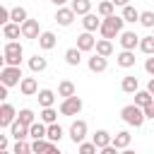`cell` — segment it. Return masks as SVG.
Returning a JSON list of instances; mask_svg holds the SVG:
<instances>
[{
    "mask_svg": "<svg viewBox=\"0 0 154 154\" xmlns=\"http://www.w3.org/2000/svg\"><path fill=\"white\" fill-rule=\"evenodd\" d=\"M46 154H63V152H60V147H58L55 142H51V144H48V149H46Z\"/></svg>",
    "mask_w": 154,
    "mask_h": 154,
    "instance_id": "cell-44",
    "label": "cell"
},
{
    "mask_svg": "<svg viewBox=\"0 0 154 154\" xmlns=\"http://www.w3.org/2000/svg\"><path fill=\"white\" fill-rule=\"evenodd\" d=\"M77 48H79L82 53L94 51V48H96V36H94L91 31H82V34L77 36Z\"/></svg>",
    "mask_w": 154,
    "mask_h": 154,
    "instance_id": "cell-11",
    "label": "cell"
},
{
    "mask_svg": "<svg viewBox=\"0 0 154 154\" xmlns=\"http://www.w3.org/2000/svg\"><path fill=\"white\" fill-rule=\"evenodd\" d=\"M91 142L99 147V149H103V147H108V144H113V135L108 132V130H96L94 135H91Z\"/></svg>",
    "mask_w": 154,
    "mask_h": 154,
    "instance_id": "cell-19",
    "label": "cell"
},
{
    "mask_svg": "<svg viewBox=\"0 0 154 154\" xmlns=\"http://www.w3.org/2000/svg\"><path fill=\"white\" fill-rule=\"evenodd\" d=\"M120 89H123L125 94H135V91L140 89V82H137V77H135V75H125V77L120 79Z\"/></svg>",
    "mask_w": 154,
    "mask_h": 154,
    "instance_id": "cell-25",
    "label": "cell"
},
{
    "mask_svg": "<svg viewBox=\"0 0 154 154\" xmlns=\"http://www.w3.org/2000/svg\"><path fill=\"white\" fill-rule=\"evenodd\" d=\"M96 14H99V17H111V14H116L113 0H101V2L96 5Z\"/></svg>",
    "mask_w": 154,
    "mask_h": 154,
    "instance_id": "cell-31",
    "label": "cell"
},
{
    "mask_svg": "<svg viewBox=\"0 0 154 154\" xmlns=\"http://www.w3.org/2000/svg\"><path fill=\"white\" fill-rule=\"evenodd\" d=\"M82 99L75 94V96H67V99H63L60 101V106H58V111H60V116H79V111H82Z\"/></svg>",
    "mask_w": 154,
    "mask_h": 154,
    "instance_id": "cell-5",
    "label": "cell"
},
{
    "mask_svg": "<svg viewBox=\"0 0 154 154\" xmlns=\"http://www.w3.org/2000/svg\"><path fill=\"white\" fill-rule=\"evenodd\" d=\"M140 51H142L144 55H154V36H152V34L140 38Z\"/></svg>",
    "mask_w": 154,
    "mask_h": 154,
    "instance_id": "cell-35",
    "label": "cell"
},
{
    "mask_svg": "<svg viewBox=\"0 0 154 154\" xmlns=\"http://www.w3.org/2000/svg\"><path fill=\"white\" fill-rule=\"evenodd\" d=\"M99 154H120V149H118L116 144H108V147H103V149H99Z\"/></svg>",
    "mask_w": 154,
    "mask_h": 154,
    "instance_id": "cell-42",
    "label": "cell"
},
{
    "mask_svg": "<svg viewBox=\"0 0 154 154\" xmlns=\"http://www.w3.org/2000/svg\"><path fill=\"white\" fill-rule=\"evenodd\" d=\"M53 19H55L60 26H70V24L77 19V12H75L70 5H65V7H58V10H55V17H53Z\"/></svg>",
    "mask_w": 154,
    "mask_h": 154,
    "instance_id": "cell-8",
    "label": "cell"
},
{
    "mask_svg": "<svg viewBox=\"0 0 154 154\" xmlns=\"http://www.w3.org/2000/svg\"><path fill=\"white\" fill-rule=\"evenodd\" d=\"M87 67L91 70V72H96V75H101V72H106L108 70V58H103V55H99V53H94L89 60H87Z\"/></svg>",
    "mask_w": 154,
    "mask_h": 154,
    "instance_id": "cell-12",
    "label": "cell"
},
{
    "mask_svg": "<svg viewBox=\"0 0 154 154\" xmlns=\"http://www.w3.org/2000/svg\"><path fill=\"white\" fill-rule=\"evenodd\" d=\"M22 36V24H14V22H7L2 26V38L5 41H17Z\"/></svg>",
    "mask_w": 154,
    "mask_h": 154,
    "instance_id": "cell-18",
    "label": "cell"
},
{
    "mask_svg": "<svg viewBox=\"0 0 154 154\" xmlns=\"http://www.w3.org/2000/svg\"><path fill=\"white\" fill-rule=\"evenodd\" d=\"M130 142H132V135H130L128 130H118V132L113 135V144H116L118 149H128Z\"/></svg>",
    "mask_w": 154,
    "mask_h": 154,
    "instance_id": "cell-27",
    "label": "cell"
},
{
    "mask_svg": "<svg viewBox=\"0 0 154 154\" xmlns=\"http://www.w3.org/2000/svg\"><path fill=\"white\" fill-rule=\"evenodd\" d=\"M24 48L19 41H5L2 46V65H22Z\"/></svg>",
    "mask_w": 154,
    "mask_h": 154,
    "instance_id": "cell-3",
    "label": "cell"
},
{
    "mask_svg": "<svg viewBox=\"0 0 154 154\" xmlns=\"http://www.w3.org/2000/svg\"><path fill=\"white\" fill-rule=\"evenodd\" d=\"M144 116H147V120H154V103L144 108Z\"/></svg>",
    "mask_w": 154,
    "mask_h": 154,
    "instance_id": "cell-45",
    "label": "cell"
},
{
    "mask_svg": "<svg viewBox=\"0 0 154 154\" xmlns=\"http://www.w3.org/2000/svg\"><path fill=\"white\" fill-rule=\"evenodd\" d=\"M77 154H99V147L91 140H84V142L77 144Z\"/></svg>",
    "mask_w": 154,
    "mask_h": 154,
    "instance_id": "cell-36",
    "label": "cell"
},
{
    "mask_svg": "<svg viewBox=\"0 0 154 154\" xmlns=\"http://www.w3.org/2000/svg\"><path fill=\"white\" fill-rule=\"evenodd\" d=\"M99 55H103V58H111L113 55V41L111 38H96V48H94Z\"/></svg>",
    "mask_w": 154,
    "mask_h": 154,
    "instance_id": "cell-24",
    "label": "cell"
},
{
    "mask_svg": "<svg viewBox=\"0 0 154 154\" xmlns=\"http://www.w3.org/2000/svg\"><path fill=\"white\" fill-rule=\"evenodd\" d=\"M46 135H48V125H46L43 120H36V123L29 125V137H31V140H43Z\"/></svg>",
    "mask_w": 154,
    "mask_h": 154,
    "instance_id": "cell-23",
    "label": "cell"
},
{
    "mask_svg": "<svg viewBox=\"0 0 154 154\" xmlns=\"http://www.w3.org/2000/svg\"><path fill=\"white\" fill-rule=\"evenodd\" d=\"M65 63H67L70 67H77V65L82 63V51H79L77 46L67 48V51H65Z\"/></svg>",
    "mask_w": 154,
    "mask_h": 154,
    "instance_id": "cell-28",
    "label": "cell"
},
{
    "mask_svg": "<svg viewBox=\"0 0 154 154\" xmlns=\"http://www.w3.org/2000/svg\"><path fill=\"white\" fill-rule=\"evenodd\" d=\"M120 154H137V152H132V149L128 147V149H120Z\"/></svg>",
    "mask_w": 154,
    "mask_h": 154,
    "instance_id": "cell-50",
    "label": "cell"
},
{
    "mask_svg": "<svg viewBox=\"0 0 154 154\" xmlns=\"http://www.w3.org/2000/svg\"><path fill=\"white\" fill-rule=\"evenodd\" d=\"M120 118H123V123L130 125V128H142L144 120H147L144 108H140L137 103H128V106H123V108H120Z\"/></svg>",
    "mask_w": 154,
    "mask_h": 154,
    "instance_id": "cell-2",
    "label": "cell"
},
{
    "mask_svg": "<svg viewBox=\"0 0 154 154\" xmlns=\"http://www.w3.org/2000/svg\"><path fill=\"white\" fill-rule=\"evenodd\" d=\"M140 38L142 36H137L135 31H123L118 36V43H120L123 51H135V48H140Z\"/></svg>",
    "mask_w": 154,
    "mask_h": 154,
    "instance_id": "cell-10",
    "label": "cell"
},
{
    "mask_svg": "<svg viewBox=\"0 0 154 154\" xmlns=\"http://www.w3.org/2000/svg\"><path fill=\"white\" fill-rule=\"evenodd\" d=\"M17 120H19V123H24V125H31V123H36V113H34L31 108H19Z\"/></svg>",
    "mask_w": 154,
    "mask_h": 154,
    "instance_id": "cell-34",
    "label": "cell"
},
{
    "mask_svg": "<svg viewBox=\"0 0 154 154\" xmlns=\"http://www.w3.org/2000/svg\"><path fill=\"white\" fill-rule=\"evenodd\" d=\"M65 135H67V132L63 130V125H58V123H51V125H48V135H46V140H48V142H55V144H58V142H60V140H63Z\"/></svg>",
    "mask_w": 154,
    "mask_h": 154,
    "instance_id": "cell-26",
    "label": "cell"
},
{
    "mask_svg": "<svg viewBox=\"0 0 154 154\" xmlns=\"http://www.w3.org/2000/svg\"><path fill=\"white\" fill-rule=\"evenodd\" d=\"M147 89H149V91H152V94H154V77H152V79H149V82H147Z\"/></svg>",
    "mask_w": 154,
    "mask_h": 154,
    "instance_id": "cell-49",
    "label": "cell"
},
{
    "mask_svg": "<svg viewBox=\"0 0 154 154\" xmlns=\"http://www.w3.org/2000/svg\"><path fill=\"white\" fill-rule=\"evenodd\" d=\"M144 70H147V75L154 77V55H149V58L144 60Z\"/></svg>",
    "mask_w": 154,
    "mask_h": 154,
    "instance_id": "cell-41",
    "label": "cell"
},
{
    "mask_svg": "<svg viewBox=\"0 0 154 154\" xmlns=\"http://www.w3.org/2000/svg\"><path fill=\"white\" fill-rule=\"evenodd\" d=\"M41 36V26H38V19H26L22 24V38H29V41H36Z\"/></svg>",
    "mask_w": 154,
    "mask_h": 154,
    "instance_id": "cell-9",
    "label": "cell"
},
{
    "mask_svg": "<svg viewBox=\"0 0 154 154\" xmlns=\"http://www.w3.org/2000/svg\"><path fill=\"white\" fill-rule=\"evenodd\" d=\"M7 89H10V87L0 84V101H7Z\"/></svg>",
    "mask_w": 154,
    "mask_h": 154,
    "instance_id": "cell-46",
    "label": "cell"
},
{
    "mask_svg": "<svg viewBox=\"0 0 154 154\" xmlns=\"http://www.w3.org/2000/svg\"><path fill=\"white\" fill-rule=\"evenodd\" d=\"M51 2H53L55 7H65V5H67V0H51Z\"/></svg>",
    "mask_w": 154,
    "mask_h": 154,
    "instance_id": "cell-48",
    "label": "cell"
},
{
    "mask_svg": "<svg viewBox=\"0 0 154 154\" xmlns=\"http://www.w3.org/2000/svg\"><path fill=\"white\" fill-rule=\"evenodd\" d=\"M70 7L77 12V17H84L91 12V0H70Z\"/></svg>",
    "mask_w": 154,
    "mask_h": 154,
    "instance_id": "cell-29",
    "label": "cell"
},
{
    "mask_svg": "<svg viewBox=\"0 0 154 154\" xmlns=\"http://www.w3.org/2000/svg\"><path fill=\"white\" fill-rule=\"evenodd\" d=\"M38 120H43L46 125H51V123H58V111L51 106V108H41V113H38Z\"/></svg>",
    "mask_w": 154,
    "mask_h": 154,
    "instance_id": "cell-33",
    "label": "cell"
},
{
    "mask_svg": "<svg viewBox=\"0 0 154 154\" xmlns=\"http://www.w3.org/2000/svg\"><path fill=\"white\" fill-rule=\"evenodd\" d=\"M26 19H29V12H26L22 5H19V7H12V22H14V24H24Z\"/></svg>",
    "mask_w": 154,
    "mask_h": 154,
    "instance_id": "cell-37",
    "label": "cell"
},
{
    "mask_svg": "<svg viewBox=\"0 0 154 154\" xmlns=\"http://www.w3.org/2000/svg\"><path fill=\"white\" fill-rule=\"evenodd\" d=\"M135 103H137L140 108H147V106L154 103V94H152L149 89H137V91H135Z\"/></svg>",
    "mask_w": 154,
    "mask_h": 154,
    "instance_id": "cell-22",
    "label": "cell"
},
{
    "mask_svg": "<svg viewBox=\"0 0 154 154\" xmlns=\"http://www.w3.org/2000/svg\"><path fill=\"white\" fill-rule=\"evenodd\" d=\"M140 24H142L144 29H154V12H152V10H144V12L140 14Z\"/></svg>",
    "mask_w": 154,
    "mask_h": 154,
    "instance_id": "cell-40",
    "label": "cell"
},
{
    "mask_svg": "<svg viewBox=\"0 0 154 154\" xmlns=\"http://www.w3.org/2000/svg\"><path fill=\"white\" fill-rule=\"evenodd\" d=\"M140 10H135V5H125L123 7V12H120V17L128 22V24H135V22H140Z\"/></svg>",
    "mask_w": 154,
    "mask_h": 154,
    "instance_id": "cell-30",
    "label": "cell"
},
{
    "mask_svg": "<svg viewBox=\"0 0 154 154\" xmlns=\"http://www.w3.org/2000/svg\"><path fill=\"white\" fill-rule=\"evenodd\" d=\"M17 108L12 106V103H7V101H2V106H0V128H10L14 120H17Z\"/></svg>",
    "mask_w": 154,
    "mask_h": 154,
    "instance_id": "cell-7",
    "label": "cell"
},
{
    "mask_svg": "<svg viewBox=\"0 0 154 154\" xmlns=\"http://www.w3.org/2000/svg\"><path fill=\"white\" fill-rule=\"evenodd\" d=\"M48 140L43 137V140H31V152L34 154H46V149H48Z\"/></svg>",
    "mask_w": 154,
    "mask_h": 154,
    "instance_id": "cell-39",
    "label": "cell"
},
{
    "mask_svg": "<svg viewBox=\"0 0 154 154\" xmlns=\"http://www.w3.org/2000/svg\"><path fill=\"white\" fill-rule=\"evenodd\" d=\"M19 91H22V96H36V94H38V82H36V77H24V79L19 82Z\"/></svg>",
    "mask_w": 154,
    "mask_h": 154,
    "instance_id": "cell-15",
    "label": "cell"
},
{
    "mask_svg": "<svg viewBox=\"0 0 154 154\" xmlns=\"http://www.w3.org/2000/svg\"><path fill=\"white\" fill-rule=\"evenodd\" d=\"M75 94H77V89H75V82H70V79H63V82L58 84V96L67 99V96H75Z\"/></svg>",
    "mask_w": 154,
    "mask_h": 154,
    "instance_id": "cell-32",
    "label": "cell"
},
{
    "mask_svg": "<svg viewBox=\"0 0 154 154\" xmlns=\"http://www.w3.org/2000/svg\"><path fill=\"white\" fill-rule=\"evenodd\" d=\"M36 41H38V48H41V51H53L55 43H58V36H55L53 31H41V36H38Z\"/></svg>",
    "mask_w": 154,
    "mask_h": 154,
    "instance_id": "cell-17",
    "label": "cell"
},
{
    "mask_svg": "<svg viewBox=\"0 0 154 154\" xmlns=\"http://www.w3.org/2000/svg\"><path fill=\"white\" fill-rule=\"evenodd\" d=\"M0 154H14L12 149H0Z\"/></svg>",
    "mask_w": 154,
    "mask_h": 154,
    "instance_id": "cell-51",
    "label": "cell"
},
{
    "mask_svg": "<svg viewBox=\"0 0 154 154\" xmlns=\"http://www.w3.org/2000/svg\"><path fill=\"white\" fill-rule=\"evenodd\" d=\"M101 22H103V17H99L96 12H89V14L82 17V26H84V31H91V34L101 29Z\"/></svg>",
    "mask_w": 154,
    "mask_h": 154,
    "instance_id": "cell-13",
    "label": "cell"
},
{
    "mask_svg": "<svg viewBox=\"0 0 154 154\" xmlns=\"http://www.w3.org/2000/svg\"><path fill=\"white\" fill-rule=\"evenodd\" d=\"M125 19L120 17V14H111V17H103V22H101V29H99V34H101V38H116V36H120L125 29Z\"/></svg>",
    "mask_w": 154,
    "mask_h": 154,
    "instance_id": "cell-1",
    "label": "cell"
},
{
    "mask_svg": "<svg viewBox=\"0 0 154 154\" xmlns=\"http://www.w3.org/2000/svg\"><path fill=\"white\" fill-rule=\"evenodd\" d=\"M87 132H89V128H87V120H72L70 123V128H67V137L75 142V144H79V142H84L87 140Z\"/></svg>",
    "mask_w": 154,
    "mask_h": 154,
    "instance_id": "cell-6",
    "label": "cell"
},
{
    "mask_svg": "<svg viewBox=\"0 0 154 154\" xmlns=\"http://www.w3.org/2000/svg\"><path fill=\"white\" fill-rule=\"evenodd\" d=\"M36 99H38V106H41V108H51V106L55 103V91H53V89H38Z\"/></svg>",
    "mask_w": 154,
    "mask_h": 154,
    "instance_id": "cell-21",
    "label": "cell"
},
{
    "mask_svg": "<svg viewBox=\"0 0 154 154\" xmlns=\"http://www.w3.org/2000/svg\"><path fill=\"white\" fill-rule=\"evenodd\" d=\"M113 5L116 7H125V5H130V0H113Z\"/></svg>",
    "mask_w": 154,
    "mask_h": 154,
    "instance_id": "cell-47",
    "label": "cell"
},
{
    "mask_svg": "<svg viewBox=\"0 0 154 154\" xmlns=\"http://www.w3.org/2000/svg\"><path fill=\"white\" fill-rule=\"evenodd\" d=\"M152 36H154V29H152Z\"/></svg>",
    "mask_w": 154,
    "mask_h": 154,
    "instance_id": "cell-52",
    "label": "cell"
},
{
    "mask_svg": "<svg viewBox=\"0 0 154 154\" xmlns=\"http://www.w3.org/2000/svg\"><path fill=\"white\" fill-rule=\"evenodd\" d=\"M12 152L14 154H34L31 152V142H26V140H17L14 147H12Z\"/></svg>",
    "mask_w": 154,
    "mask_h": 154,
    "instance_id": "cell-38",
    "label": "cell"
},
{
    "mask_svg": "<svg viewBox=\"0 0 154 154\" xmlns=\"http://www.w3.org/2000/svg\"><path fill=\"white\" fill-rule=\"evenodd\" d=\"M135 51H120L118 55H116V65L118 67H123V70H130V67H135Z\"/></svg>",
    "mask_w": 154,
    "mask_h": 154,
    "instance_id": "cell-14",
    "label": "cell"
},
{
    "mask_svg": "<svg viewBox=\"0 0 154 154\" xmlns=\"http://www.w3.org/2000/svg\"><path fill=\"white\" fill-rule=\"evenodd\" d=\"M0 149H10V132L0 135Z\"/></svg>",
    "mask_w": 154,
    "mask_h": 154,
    "instance_id": "cell-43",
    "label": "cell"
},
{
    "mask_svg": "<svg viewBox=\"0 0 154 154\" xmlns=\"http://www.w3.org/2000/svg\"><path fill=\"white\" fill-rule=\"evenodd\" d=\"M10 137L17 142V140H29V125H24V123H19V120H14L10 128Z\"/></svg>",
    "mask_w": 154,
    "mask_h": 154,
    "instance_id": "cell-16",
    "label": "cell"
},
{
    "mask_svg": "<svg viewBox=\"0 0 154 154\" xmlns=\"http://www.w3.org/2000/svg\"><path fill=\"white\" fill-rule=\"evenodd\" d=\"M48 67V60L43 58V55H38V53H34L31 58H29V70L34 72V75H41L43 70Z\"/></svg>",
    "mask_w": 154,
    "mask_h": 154,
    "instance_id": "cell-20",
    "label": "cell"
},
{
    "mask_svg": "<svg viewBox=\"0 0 154 154\" xmlns=\"http://www.w3.org/2000/svg\"><path fill=\"white\" fill-rule=\"evenodd\" d=\"M22 79H24L22 65H2V70H0V84H5V87H19Z\"/></svg>",
    "mask_w": 154,
    "mask_h": 154,
    "instance_id": "cell-4",
    "label": "cell"
}]
</instances>
